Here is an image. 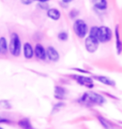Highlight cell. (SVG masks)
Here are the masks:
<instances>
[{"label": "cell", "instance_id": "obj_1", "mask_svg": "<svg viewBox=\"0 0 122 129\" xmlns=\"http://www.w3.org/2000/svg\"><path fill=\"white\" fill-rule=\"evenodd\" d=\"M106 102L105 96L94 91H87L80 97L79 102L82 104H95L103 105Z\"/></svg>", "mask_w": 122, "mask_h": 129}, {"label": "cell", "instance_id": "obj_2", "mask_svg": "<svg viewBox=\"0 0 122 129\" xmlns=\"http://www.w3.org/2000/svg\"><path fill=\"white\" fill-rule=\"evenodd\" d=\"M9 50L10 54L14 57H19L22 51V42L19 35L17 33H13L10 37L9 45Z\"/></svg>", "mask_w": 122, "mask_h": 129}, {"label": "cell", "instance_id": "obj_3", "mask_svg": "<svg viewBox=\"0 0 122 129\" xmlns=\"http://www.w3.org/2000/svg\"><path fill=\"white\" fill-rule=\"evenodd\" d=\"M73 31L79 39H85L89 34L88 24L82 19H76L73 24Z\"/></svg>", "mask_w": 122, "mask_h": 129}, {"label": "cell", "instance_id": "obj_4", "mask_svg": "<svg viewBox=\"0 0 122 129\" xmlns=\"http://www.w3.org/2000/svg\"><path fill=\"white\" fill-rule=\"evenodd\" d=\"M96 38L99 40V42H100V44L108 43L112 40L113 31L111 30V29L110 27L105 26V25L98 26Z\"/></svg>", "mask_w": 122, "mask_h": 129}, {"label": "cell", "instance_id": "obj_5", "mask_svg": "<svg viewBox=\"0 0 122 129\" xmlns=\"http://www.w3.org/2000/svg\"><path fill=\"white\" fill-rule=\"evenodd\" d=\"M99 46H100V42L96 38L89 35L85 38V48L88 53H95L98 50Z\"/></svg>", "mask_w": 122, "mask_h": 129}, {"label": "cell", "instance_id": "obj_6", "mask_svg": "<svg viewBox=\"0 0 122 129\" xmlns=\"http://www.w3.org/2000/svg\"><path fill=\"white\" fill-rule=\"evenodd\" d=\"M71 77L73 78L78 84L82 86L87 87L89 89H91L95 86L94 79L90 76H85L84 75H72Z\"/></svg>", "mask_w": 122, "mask_h": 129}, {"label": "cell", "instance_id": "obj_7", "mask_svg": "<svg viewBox=\"0 0 122 129\" xmlns=\"http://www.w3.org/2000/svg\"><path fill=\"white\" fill-rule=\"evenodd\" d=\"M34 56L38 60L45 61L47 60V54H46V49L42 44L38 43L36 44L34 48Z\"/></svg>", "mask_w": 122, "mask_h": 129}, {"label": "cell", "instance_id": "obj_8", "mask_svg": "<svg viewBox=\"0 0 122 129\" xmlns=\"http://www.w3.org/2000/svg\"><path fill=\"white\" fill-rule=\"evenodd\" d=\"M46 54H47V59L52 62H57L59 60L60 55H59L58 50L52 45H49L46 48Z\"/></svg>", "mask_w": 122, "mask_h": 129}, {"label": "cell", "instance_id": "obj_9", "mask_svg": "<svg viewBox=\"0 0 122 129\" xmlns=\"http://www.w3.org/2000/svg\"><path fill=\"white\" fill-rule=\"evenodd\" d=\"M115 50L117 55L122 54V39L120 37V26L119 24H116L115 27Z\"/></svg>", "mask_w": 122, "mask_h": 129}, {"label": "cell", "instance_id": "obj_10", "mask_svg": "<svg viewBox=\"0 0 122 129\" xmlns=\"http://www.w3.org/2000/svg\"><path fill=\"white\" fill-rule=\"evenodd\" d=\"M23 54L25 59L31 60L34 56V50L29 42H25L23 45Z\"/></svg>", "mask_w": 122, "mask_h": 129}, {"label": "cell", "instance_id": "obj_11", "mask_svg": "<svg viewBox=\"0 0 122 129\" xmlns=\"http://www.w3.org/2000/svg\"><path fill=\"white\" fill-rule=\"evenodd\" d=\"M46 15L49 19L58 21L61 18V11L57 8H49L46 11Z\"/></svg>", "mask_w": 122, "mask_h": 129}, {"label": "cell", "instance_id": "obj_12", "mask_svg": "<svg viewBox=\"0 0 122 129\" xmlns=\"http://www.w3.org/2000/svg\"><path fill=\"white\" fill-rule=\"evenodd\" d=\"M93 79L96 80L97 81L100 82L105 86H115V81L114 80L110 79V77L105 76H93Z\"/></svg>", "mask_w": 122, "mask_h": 129}, {"label": "cell", "instance_id": "obj_13", "mask_svg": "<svg viewBox=\"0 0 122 129\" xmlns=\"http://www.w3.org/2000/svg\"><path fill=\"white\" fill-rule=\"evenodd\" d=\"M91 2L95 9L100 11H105L108 8L107 0H91Z\"/></svg>", "mask_w": 122, "mask_h": 129}, {"label": "cell", "instance_id": "obj_14", "mask_svg": "<svg viewBox=\"0 0 122 129\" xmlns=\"http://www.w3.org/2000/svg\"><path fill=\"white\" fill-rule=\"evenodd\" d=\"M54 92H55V95H54L55 98H57V99H64L67 91L66 89H64L62 86H55L54 87Z\"/></svg>", "mask_w": 122, "mask_h": 129}, {"label": "cell", "instance_id": "obj_15", "mask_svg": "<svg viewBox=\"0 0 122 129\" xmlns=\"http://www.w3.org/2000/svg\"><path fill=\"white\" fill-rule=\"evenodd\" d=\"M0 51L2 54H7L9 51V44L5 37H0Z\"/></svg>", "mask_w": 122, "mask_h": 129}, {"label": "cell", "instance_id": "obj_16", "mask_svg": "<svg viewBox=\"0 0 122 129\" xmlns=\"http://www.w3.org/2000/svg\"><path fill=\"white\" fill-rule=\"evenodd\" d=\"M19 126L23 129H33L32 126H31L30 122L28 121V119H22L19 122Z\"/></svg>", "mask_w": 122, "mask_h": 129}, {"label": "cell", "instance_id": "obj_17", "mask_svg": "<svg viewBox=\"0 0 122 129\" xmlns=\"http://www.w3.org/2000/svg\"><path fill=\"white\" fill-rule=\"evenodd\" d=\"M57 38H58V40L59 41H61V42H65L69 40V33L67 31H60L59 32L58 35H57Z\"/></svg>", "mask_w": 122, "mask_h": 129}, {"label": "cell", "instance_id": "obj_18", "mask_svg": "<svg viewBox=\"0 0 122 129\" xmlns=\"http://www.w3.org/2000/svg\"><path fill=\"white\" fill-rule=\"evenodd\" d=\"M11 105L9 101H6V100H2L0 101V109H11Z\"/></svg>", "mask_w": 122, "mask_h": 129}, {"label": "cell", "instance_id": "obj_19", "mask_svg": "<svg viewBox=\"0 0 122 129\" xmlns=\"http://www.w3.org/2000/svg\"><path fill=\"white\" fill-rule=\"evenodd\" d=\"M79 11L75 9H71L69 13V16L71 19H76V18L79 17Z\"/></svg>", "mask_w": 122, "mask_h": 129}, {"label": "cell", "instance_id": "obj_20", "mask_svg": "<svg viewBox=\"0 0 122 129\" xmlns=\"http://www.w3.org/2000/svg\"><path fill=\"white\" fill-rule=\"evenodd\" d=\"M38 8H39L40 9L45 10V11H47V10L49 9V6L48 4V3H38Z\"/></svg>", "mask_w": 122, "mask_h": 129}, {"label": "cell", "instance_id": "obj_21", "mask_svg": "<svg viewBox=\"0 0 122 129\" xmlns=\"http://www.w3.org/2000/svg\"><path fill=\"white\" fill-rule=\"evenodd\" d=\"M98 118H99V120H100V122H101V124H102V126H103V127H105V129H109V128H110V126H109L108 123L105 122V120L104 119V118L100 117H99Z\"/></svg>", "mask_w": 122, "mask_h": 129}, {"label": "cell", "instance_id": "obj_22", "mask_svg": "<svg viewBox=\"0 0 122 129\" xmlns=\"http://www.w3.org/2000/svg\"><path fill=\"white\" fill-rule=\"evenodd\" d=\"M21 2L24 5H30L33 2V0H21Z\"/></svg>", "mask_w": 122, "mask_h": 129}, {"label": "cell", "instance_id": "obj_23", "mask_svg": "<svg viewBox=\"0 0 122 129\" xmlns=\"http://www.w3.org/2000/svg\"><path fill=\"white\" fill-rule=\"evenodd\" d=\"M10 121L6 119V118H4L2 117H0V123H6V122H9Z\"/></svg>", "mask_w": 122, "mask_h": 129}, {"label": "cell", "instance_id": "obj_24", "mask_svg": "<svg viewBox=\"0 0 122 129\" xmlns=\"http://www.w3.org/2000/svg\"><path fill=\"white\" fill-rule=\"evenodd\" d=\"M74 0H61V3H63V4H69V3L73 2Z\"/></svg>", "mask_w": 122, "mask_h": 129}, {"label": "cell", "instance_id": "obj_25", "mask_svg": "<svg viewBox=\"0 0 122 129\" xmlns=\"http://www.w3.org/2000/svg\"><path fill=\"white\" fill-rule=\"evenodd\" d=\"M38 2V3H48L50 0H33V2Z\"/></svg>", "mask_w": 122, "mask_h": 129}, {"label": "cell", "instance_id": "obj_26", "mask_svg": "<svg viewBox=\"0 0 122 129\" xmlns=\"http://www.w3.org/2000/svg\"><path fill=\"white\" fill-rule=\"evenodd\" d=\"M0 129H4V128H3V127H0Z\"/></svg>", "mask_w": 122, "mask_h": 129}, {"label": "cell", "instance_id": "obj_27", "mask_svg": "<svg viewBox=\"0 0 122 129\" xmlns=\"http://www.w3.org/2000/svg\"><path fill=\"white\" fill-rule=\"evenodd\" d=\"M0 53H1V51H0Z\"/></svg>", "mask_w": 122, "mask_h": 129}]
</instances>
